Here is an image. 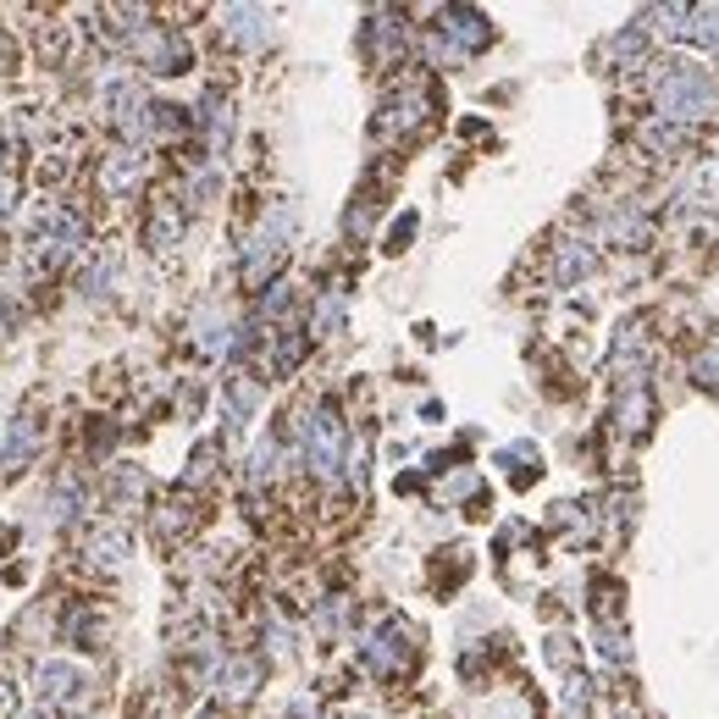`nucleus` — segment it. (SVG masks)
<instances>
[{
	"label": "nucleus",
	"mask_w": 719,
	"mask_h": 719,
	"mask_svg": "<svg viewBox=\"0 0 719 719\" xmlns=\"http://www.w3.org/2000/svg\"><path fill=\"white\" fill-rule=\"evenodd\" d=\"M692 377H697L703 388H719V349H703V354L692 360Z\"/></svg>",
	"instance_id": "obj_4"
},
{
	"label": "nucleus",
	"mask_w": 719,
	"mask_h": 719,
	"mask_svg": "<svg viewBox=\"0 0 719 719\" xmlns=\"http://www.w3.org/2000/svg\"><path fill=\"white\" fill-rule=\"evenodd\" d=\"M681 39H692V45H703V50H719V7H692Z\"/></svg>",
	"instance_id": "obj_2"
},
{
	"label": "nucleus",
	"mask_w": 719,
	"mask_h": 719,
	"mask_svg": "<svg viewBox=\"0 0 719 719\" xmlns=\"http://www.w3.org/2000/svg\"><path fill=\"white\" fill-rule=\"evenodd\" d=\"M653 101H659V117H670V122H697V117L714 111L719 89H714V78H708L703 67H692V61H664V72L653 78Z\"/></svg>",
	"instance_id": "obj_1"
},
{
	"label": "nucleus",
	"mask_w": 719,
	"mask_h": 719,
	"mask_svg": "<svg viewBox=\"0 0 719 719\" xmlns=\"http://www.w3.org/2000/svg\"><path fill=\"white\" fill-rule=\"evenodd\" d=\"M332 460H338V426H332V415H321L316 421V471H332Z\"/></svg>",
	"instance_id": "obj_3"
}]
</instances>
